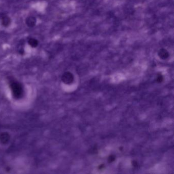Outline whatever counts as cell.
<instances>
[{
	"label": "cell",
	"instance_id": "9",
	"mask_svg": "<svg viewBox=\"0 0 174 174\" xmlns=\"http://www.w3.org/2000/svg\"><path fill=\"white\" fill-rule=\"evenodd\" d=\"M163 77L161 75H159L157 77V81L158 82H161L163 81Z\"/></svg>",
	"mask_w": 174,
	"mask_h": 174
},
{
	"label": "cell",
	"instance_id": "4",
	"mask_svg": "<svg viewBox=\"0 0 174 174\" xmlns=\"http://www.w3.org/2000/svg\"><path fill=\"white\" fill-rule=\"evenodd\" d=\"M158 55L159 58L162 60L167 59L169 57L168 52L167 51V49H164V48H162V49L159 50L158 53Z\"/></svg>",
	"mask_w": 174,
	"mask_h": 174
},
{
	"label": "cell",
	"instance_id": "8",
	"mask_svg": "<svg viewBox=\"0 0 174 174\" xmlns=\"http://www.w3.org/2000/svg\"><path fill=\"white\" fill-rule=\"evenodd\" d=\"M116 159V157L114 155H110L108 157V162H112L113 161H114Z\"/></svg>",
	"mask_w": 174,
	"mask_h": 174
},
{
	"label": "cell",
	"instance_id": "1",
	"mask_svg": "<svg viewBox=\"0 0 174 174\" xmlns=\"http://www.w3.org/2000/svg\"><path fill=\"white\" fill-rule=\"evenodd\" d=\"M61 79L63 82L65 84H70L74 81V76L70 72H66L63 74Z\"/></svg>",
	"mask_w": 174,
	"mask_h": 174
},
{
	"label": "cell",
	"instance_id": "2",
	"mask_svg": "<svg viewBox=\"0 0 174 174\" xmlns=\"http://www.w3.org/2000/svg\"><path fill=\"white\" fill-rule=\"evenodd\" d=\"M12 89L15 97H19L21 96V93H22V87L19 84L17 83H13L12 84Z\"/></svg>",
	"mask_w": 174,
	"mask_h": 174
},
{
	"label": "cell",
	"instance_id": "3",
	"mask_svg": "<svg viewBox=\"0 0 174 174\" xmlns=\"http://www.w3.org/2000/svg\"><path fill=\"white\" fill-rule=\"evenodd\" d=\"M25 22L27 26L28 27L33 28L36 25V19L34 17L30 16L27 17L26 19L25 20Z\"/></svg>",
	"mask_w": 174,
	"mask_h": 174
},
{
	"label": "cell",
	"instance_id": "6",
	"mask_svg": "<svg viewBox=\"0 0 174 174\" xmlns=\"http://www.w3.org/2000/svg\"><path fill=\"white\" fill-rule=\"evenodd\" d=\"M28 43L32 47H36L39 45L38 40L34 38H30L28 40Z\"/></svg>",
	"mask_w": 174,
	"mask_h": 174
},
{
	"label": "cell",
	"instance_id": "7",
	"mask_svg": "<svg viewBox=\"0 0 174 174\" xmlns=\"http://www.w3.org/2000/svg\"><path fill=\"white\" fill-rule=\"evenodd\" d=\"M9 139V135L7 133H4L0 135V140L3 143H6Z\"/></svg>",
	"mask_w": 174,
	"mask_h": 174
},
{
	"label": "cell",
	"instance_id": "5",
	"mask_svg": "<svg viewBox=\"0 0 174 174\" xmlns=\"http://www.w3.org/2000/svg\"><path fill=\"white\" fill-rule=\"evenodd\" d=\"M12 23V19L8 16L5 15L2 18V25L4 27H8Z\"/></svg>",
	"mask_w": 174,
	"mask_h": 174
}]
</instances>
